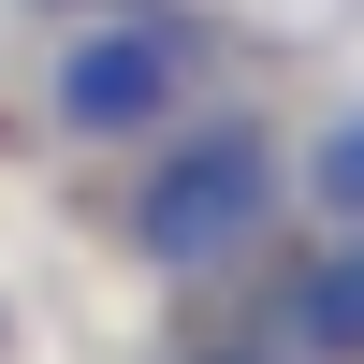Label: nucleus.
I'll use <instances>...</instances> for the list:
<instances>
[{"label":"nucleus","mask_w":364,"mask_h":364,"mask_svg":"<svg viewBox=\"0 0 364 364\" xmlns=\"http://www.w3.org/2000/svg\"><path fill=\"white\" fill-rule=\"evenodd\" d=\"M262 204H277V146L248 132V117H204V132L161 146V175L132 190V248L146 262H219L262 233Z\"/></svg>","instance_id":"nucleus-1"},{"label":"nucleus","mask_w":364,"mask_h":364,"mask_svg":"<svg viewBox=\"0 0 364 364\" xmlns=\"http://www.w3.org/2000/svg\"><path fill=\"white\" fill-rule=\"evenodd\" d=\"M175 87H190V29L175 15H117V29H73V44H58L44 117L87 132V146H117V132H146V117H175Z\"/></svg>","instance_id":"nucleus-2"},{"label":"nucleus","mask_w":364,"mask_h":364,"mask_svg":"<svg viewBox=\"0 0 364 364\" xmlns=\"http://www.w3.org/2000/svg\"><path fill=\"white\" fill-rule=\"evenodd\" d=\"M291 350H306V364H364V233L291 277Z\"/></svg>","instance_id":"nucleus-3"},{"label":"nucleus","mask_w":364,"mask_h":364,"mask_svg":"<svg viewBox=\"0 0 364 364\" xmlns=\"http://www.w3.org/2000/svg\"><path fill=\"white\" fill-rule=\"evenodd\" d=\"M321 204H336V219H364V117L321 146Z\"/></svg>","instance_id":"nucleus-4"}]
</instances>
